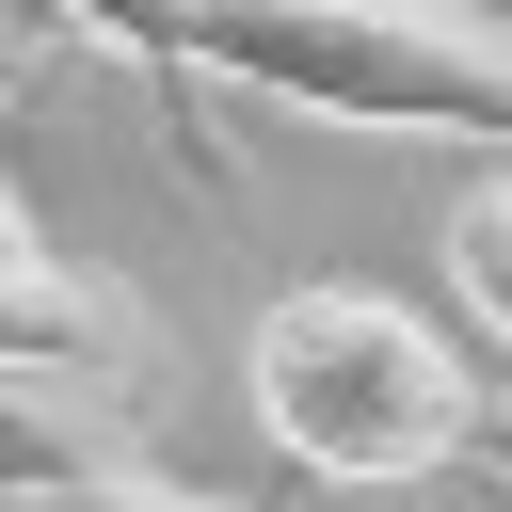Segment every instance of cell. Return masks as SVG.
Listing matches in <instances>:
<instances>
[{"mask_svg":"<svg viewBox=\"0 0 512 512\" xmlns=\"http://www.w3.org/2000/svg\"><path fill=\"white\" fill-rule=\"evenodd\" d=\"M32 256H48V224H32V192L0 176V272H32Z\"/></svg>","mask_w":512,"mask_h":512,"instance_id":"obj_9","label":"cell"},{"mask_svg":"<svg viewBox=\"0 0 512 512\" xmlns=\"http://www.w3.org/2000/svg\"><path fill=\"white\" fill-rule=\"evenodd\" d=\"M32 512H224L208 480H160L144 448H112V464H64V480H32Z\"/></svg>","mask_w":512,"mask_h":512,"instance_id":"obj_7","label":"cell"},{"mask_svg":"<svg viewBox=\"0 0 512 512\" xmlns=\"http://www.w3.org/2000/svg\"><path fill=\"white\" fill-rule=\"evenodd\" d=\"M48 64H64V16H48V0H0V96L48 80Z\"/></svg>","mask_w":512,"mask_h":512,"instance_id":"obj_8","label":"cell"},{"mask_svg":"<svg viewBox=\"0 0 512 512\" xmlns=\"http://www.w3.org/2000/svg\"><path fill=\"white\" fill-rule=\"evenodd\" d=\"M64 16V48H128L144 64V96H160V128H176V160H192V64H176V0H48Z\"/></svg>","mask_w":512,"mask_h":512,"instance_id":"obj_5","label":"cell"},{"mask_svg":"<svg viewBox=\"0 0 512 512\" xmlns=\"http://www.w3.org/2000/svg\"><path fill=\"white\" fill-rule=\"evenodd\" d=\"M448 288H464V352H496L512 336V192L496 176L448 208Z\"/></svg>","mask_w":512,"mask_h":512,"instance_id":"obj_6","label":"cell"},{"mask_svg":"<svg viewBox=\"0 0 512 512\" xmlns=\"http://www.w3.org/2000/svg\"><path fill=\"white\" fill-rule=\"evenodd\" d=\"M176 64L336 128H432V144L512 128V48L480 0H176Z\"/></svg>","mask_w":512,"mask_h":512,"instance_id":"obj_2","label":"cell"},{"mask_svg":"<svg viewBox=\"0 0 512 512\" xmlns=\"http://www.w3.org/2000/svg\"><path fill=\"white\" fill-rule=\"evenodd\" d=\"M0 368H144V320L96 272L32 256V272H0Z\"/></svg>","mask_w":512,"mask_h":512,"instance_id":"obj_4","label":"cell"},{"mask_svg":"<svg viewBox=\"0 0 512 512\" xmlns=\"http://www.w3.org/2000/svg\"><path fill=\"white\" fill-rule=\"evenodd\" d=\"M240 400L256 432L336 480V496H400V480H448V464H496V384L464 336H432L400 288H272L256 336H240Z\"/></svg>","mask_w":512,"mask_h":512,"instance_id":"obj_1","label":"cell"},{"mask_svg":"<svg viewBox=\"0 0 512 512\" xmlns=\"http://www.w3.org/2000/svg\"><path fill=\"white\" fill-rule=\"evenodd\" d=\"M144 448V368H0V496Z\"/></svg>","mask_w":512,"mask_h":512,"instance_id":"obj_3","label":"cell"}]
</instances>
